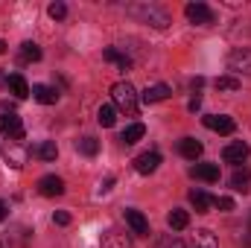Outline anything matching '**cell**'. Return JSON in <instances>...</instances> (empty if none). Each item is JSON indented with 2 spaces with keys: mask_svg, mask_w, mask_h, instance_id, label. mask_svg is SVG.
I'll use <instances>...</instances> for the list:
<instances>
[{
  "mask_svg": "<svg viewBox=\"0 0 251 248\" xmlns=\"http://www.w3.org/2000/svg\"><path fill=\"white\" fill-rule=\"evenodd\" d=\"M111 105H114L117 111L128 114V117L137 114L140 97H137V91L131 88V82H117V85H111Z\"/></svg>",
  "mask_w": 251,
  "mask_h": 248,
  "instance_id": "6da1fadb",
  "label": "cell"
},
{
  "mask_svg": "<svg viewBox=\"0 0 251 248\" xmlns=\"http://www.w3.org/2000/svg\"><path fill=\"white\" fill-rule=\"evenodd\" d=\"M128 15L143 21V24H149V26H155V29H167L170 26V15L161 6H155V3H134V6H128Z\"/></svg>",
  "mask_w": 251,
  "mask_h": 248,
  "instance_id": "7a4b0ae2",
  "label": "cell"
},
{
  "mask_svg": "<svg viewBox=\"0 0 251 248\" xmlns=\"http://www.w3.org/2000/svg\"><path fill=\"white\" fill-rule=\"evenodd\" d=\"M228 70L231 73H243L251 76V47H237L228 53Z\"/></svg>",
  "mask_w": 251,
  "mask_h": 248,
  "instance_id": "3957f363",
  "label": "cell"
},
{
  "mask_svg": "<svg viewBox=\"0 0 251 248\" xmlns=\"http://www.w3.org/2000/svg\"><path fill=\"white\" fill-rule=\"evenodd\" d=\"M3 158H6L9 167L21 170V167L26 164V158H29V149H26L21 140H6V146H3Z\"/></svg>",
  "mask_w": 251,
  "mask_h": 248,
  "instance_id": "277c9868",
  "label": "cell"
},
{
  "mask_svg": "<svg viewBox=\"0 0 251 248\" xmlns=\"http://www.w3.org/2000/svg\"><path fill=\"white\" fill-rule=\"evenodd\" d=\"M184 15H187L190 24H199V26H210V24L216 21L213 9H210V6H204V3H199V0L184 6Z\"/></svg>",
  "mask_w": 251,
  "mask_h": 248,
  "instance_id": "5b68a950",
  "label": "cell"
},
{
  "mask_svg": "<svg viewBox=\"0 0 251 248\" xmlns=\"http://www.w3.org/2000/svg\"><path fill=\"white\" fill-rule=\"evenodd\" d=\"M0 131L6 134V140H24V123L12 111H0Z\"/></svg>",
  "mask_w": 251,
  "mask_h": 248,
  "instance_id": "8992f818",
  "label": "cell"
},
{
  "mask_svg": "<svg viewBox=\"0 0 251 248\" xmlns=\"http://www.w3.org/2000/svg\"><path fill=\"white\" fill-rule=\"evenodd\" d=\"M204 125L210 131H219V134H234V128H237V123L228 114H207L204 117Z\"/></svg>",
  "mask_w": 251,
  "mask_h": 248,
  "instance_id": "52a82bcc",
  "label": "cell"
},
{
  "mask_svg": "<svg viewBox=\"0 0 251 248\" xmlns=\"http://www.w3.org/2000/svg\"><path fill=\"white\" fill-rule=\"evenodd\" d=\"M249 143H243V140H234V143H228L225 149H222V158L228 161V164H243L246 158H249Z\"/></svg>",
  "mask_w": 251,
  "mask_h": 248,
  "instance_id": "ba28073f",
  "label": "cell"
},
{
  "mask_svg": "<svg viewBox=\"0 0 251 248\" xmlns=\"http://www.w3.org/2000/svg\"><path fill=\"white\" fill-rule=\"evenodd\" d=\"M158 164H161V155H158V152H143V155L134 158V170H137L140 175H152V173L158 170Z\"/></svg>",
  "mask_w": 251,
  "mask_h": 248,
  "instance_id": "9c48e42d",
  "label": "cell"
},
{
  "mask_svg": "<svg viewBox=\"0 0 251 248\" xmlns=\"http://www.w3.org/2000/svg\"><path fill=\"white\" fill-rule=\"evenodd\" d=\"M126 225L131 228V234H149V219L140 210H126Z\"/></svg>",
  "mask_w": 251,
  "mask_h": 248,
  "instance_id": "30bf717a",
  "label": "cell"
},
{
  "mask_svg": "<svg viewBox=\"0 0 251 248\" xmlns=\"http://www.w3.org/2000/svg\"><path fill=\"white\" fill-rule=\"evenodd\" d=\"M6 85H9V91L18 97V99H26L32 91H29V85H26V79L21 76V73H12V76H6Z\"/></svg>",
  "mask_w": 251,
  "mask_h": 248,
  "instance_id": "8fae6325",
  "label": "cell"
},
{
  "mask_svg": "<svg viewBox=\"0 0 251 248\" xmlns=\"http://www.w3.org/2000/svg\"><path fill=\"white\" fill-rule=\"evenodd\" d=\"M38 190H41V196H62L64 181L59 178V175H44V178L38 181Z\"/></svg>",
  "mask_w": 251,
  "mask_h": 248,
  "instance_id": "7c38bea8",
  "label": "cell"
},
{
  "mask_svg": "<svg viewBox=\"0 0 251 248\" xmlns=\"http://www.w3.org/2000/svg\"><path fill=\"white\" fill-rule=\"evenodd\" d=\"M170 94H173V91H170V85H164V82H161V85H149V88L143 91V97H140V99H143V102H164Z\"/></svg>",
  "mask_w": 251,
  "mask_h": 248,
  "instance_id": "4fadbf2b",
  "label": "cell"
},
{
  "mask_svg": "<svg viewBox=\"0 0 251 248\" xmlns=\"http://www.w3.org/2000/svg\"><path fill=\"white\" fill-rule=\"evenodd\" d=\"M32 99L41 102V105H53V102L59 99V91L50 88V85H35V88H32Z\"/></svg>",
  "mask_w": 251,
  "mask_h": 248,
  "instance_id": "5bb4252c",
  "label": "cell"
},
{
  "mask_svg": "<svg viewBox=\"0 0 251 248\" xmlns=\"http://www.w3.org/2000/svg\"><path fill=\"white\" fill-rule=\"evenodd\" d=\"M193 175H196L199 181L213 184V181H219V167H216V164H196V167H193Z\"/></svg>",
  "mask_w": 251,
  "mask_h": 248,
  "instance_id": "9a60e30c",
  "label": "cell"
},
{
  "mask_svg": "<svg viewBox=\"0 0 251 248\" xmlns=\"http://www.w3.org/2000/svg\"><path fill=\"white\" fill-rule=\"evenodd\" d=\"M190 204L196 207V213H207L213 207V196H207L204 190H193L190 193Z\"/></svg>",
  "mask_w": 251,
  "mask_h": 248,
  "instance_id": "2e32d148",
  "label": "cell"
},
{
  "mask_svg": "<svg viewBox=\"0 0 251 248\" xmlns=\"http://www.w3.org/2000/svg\"><path fill=\"white\" fill-rule=\"evenodd\" d=\"M201 149H204V146H201L196 137H181V143H178V152H181L187 161H196V158L201 155Z\"/></svg>",
  "mask_w": 251,
  "mask_h": 248,
  "instance_id": "e0dca14e",
  "label": "cell"
},
{
  "mask_svg": "<svg viewBox=\"0 0 251 248\" xmlns=\"http://www.w3.org/2000/svg\"><path fill=\"white\" fill-rule=\"evenodd\" d=\"M143 134H146V125H143V123H131V125H126V128H123L120 140H123L126 146H131V143H137Z\"/></svg>",
  "mask_w": 251,
  "mask_h": 248,
  "instance_id": "ac0fdd59",
  "label": "cell"
},
{
  "mask_svg": "<svg viewBox=\"0 0 251 248\" xmlns=\"http://www.w3.org/2000/svg\"><path fill=\"white\" fill-rule=\"evenodd\" d=\"M249 184H251V170H246V167L231 175V187H234L237 193H249Z\"/></svg>",
  "mask_w": 251,
  "mask_h": 248,
  "instance_id": "d6986e66",
  "label": "cell"
},
{
  "mask_svg": "<svg viewBox=\"0 0 251 248\" xmlns=\"http://www.w3.org/2000/svg\"><path fill=\"white\" fill-rule=\"evenodd\" d=\"M102 248H131V243L117 231H105L102 234Z\"/></svg>",
  "mask_w": 251,
  "mask_h": 248,
  "instance_id": "ffe728a7",
  "label": "cell"
},
{
  "mask_svg": "<svg viewBox=\"0 0 251 248\" xmlns=\"http://www.w3.org/2000/svg\"><path fill=\"white\" fill-rule=\"evenodd\" d=\"M102 56H105L108 62H114V64H117V67H120V70H128V67H131V59H128L126 53H120L117 47H108V50H105Z\"/></svg>",
  "mask_w": 251,
  "mask_h": 248,
  "instance_id": "44dd1931",
  "label": "cell"
},
{
  "mask_svg": "<svg viewBox=\"0 0 251 248\" xmlns=\"http://www.w3.org/2000/svg\"><path fill=\"white\" fill-rule=\"evenodd\" d=\"M167 222H170L173 231H184L190 225V216H187V210H173V213L167 216Z\"/></svg>",
  "mask_w": 251,
  "mask_h": 248,
  "instance_id": "7402d4cb",
  "label": "cell"
},
{
  "mask_svg": "<svg viewBox=\"0 0 251 248\" xmlns=\"http://www.w3.org/2000/svg\"><path fill=\"white\" fill-rule=\"evenodd\" d=\"M97 120H100V125H114L117 123V108L114 105H100V111H97Z\"/></svg>",
  "mask_w": 251,
  "mask_h": 248,
  "instance_id": "603a6c76",
  "label": "cell"
},
{
  "mask_svg": "<svg viewBox=\"0 0 251 248\" xmlns=\"http://www.w3.org/2000/svg\"><path fill=\"white\" fill-rule=\"evenodd\" d=\"M76 149H79L82 155H88V158H94V155L100 152V143H97L94 137H79V140H76Z\"/></svg>",
  "mask_w": 251,
  "mask_h": 248,
  "instance_id": "cb8c5ba5",
  "label": "cell"
},
{
  "mask_svg": "<svg viewBox=\"0 0 251 248\" xmlns=\"http://www.w3.org/2000/svg\"><path fill=\"white\" fill-rule=\"evenodd\" d=\"M35 155L41 158V161H56V155H59V149H56V143L53 140H44L38 149H35Z\"/></svg>",
  "mask_w": 251,
  "mask_h": 248,
  "instance_id": "d4e9b609",
  "label": "cell"
},
{
  "mask_svg": "<svg viewBox=\"0 0 251 248\" xmlns=\"http://www.w3.org/2000/svg\"><path fill=\"white\" fill-rule=\"evenodd\" d=\"M21 56H24L26 62H38V59H41V47H38L35 41H26V44L21 47Z\"/></svg>",
  "mask_w": 251,
  "mask_h": 248,
  "instance_id": "484cf974",
  "label": "cell"
},
{
  "mask_svg": "<svg viewBox=\"0 0 251 248\" xmlns=\"http://www.w3.org/2000/svg\"><path fill=\"white\" fill-rule=\"evenodd\" d=\"M213 85H216V91H240V79L237 76H219Z\"/></svg>",
  "mask_w": 251,
  "mask_h": 248,
  "instance_id": "4316f807",
  "label": "cell"
},
{
  "mask_svg": "<svg viewBox=\"0 0 251 248\" xmlns=\"http://www.w3.org/2000/svg\"><path fill=\"white\" fill-rule=\"evenodd\" d=\"M155 248H187V246H184L176 234H167V237H161V240H158V246H155Z\"/></svg>",
  "mask_w": 251,
  "mask_h": 248,
  "instance_id": "83f0119b",
  "label": "cell"
},
{
  "mask_svg": "<svg viewBox=\"0 0 251 248\" xmlns=\"http://www.w3.org/2000/svg\"><path fill=\"white\" fill-rule=\"evenodd\" d=\"M47 12H50V18L62 21L64 15H67V6H64V3H50V9H47Z\"/></svg>",
  "mask_w": 251,
  "mask_h": 248,
  "instance_id": "f1b7e54d",
  "label": "cell"
},
{
  "mask_svg": "<svg viewBox=\"0 0 251 248\" xmlns=\"http://www.w3.org/2000/svg\"><path fill=\"white\" fill-rule=\"evenodd\" d=\"M196 240L201 243V248H216V240L210 237V231H199V234H196Z\"/></svg>",
  "mask_w": 251,
  "mask_h": 248,
  "instance_id": "f546056e",
  "label": "cell"
},
{
  "mask_svg": "<svg viewBox=\"0 0 251 248\" xmlns=\"http://www.w3.org/2000/svg\"><path fill=\"white\" fill-rule=\"evenodd\" d=\"M213 204H216L219 210H234V198H228V196H219V198H213Z\"/></svg>",
  "mask_w": 251,
  "mask_h": 248,
  "instance_id": "4dcf8cb0",
  "label": "cell"
},
{
  "mask_svg": "<svg viewBox=\"0 0 251 248\" xmlns=\"http://www.w3.org/2000/svg\"><path fill=\"white\" fill-rule=\"evenodd\" d=\"M53 222H56V225H70V213L56 210V213H53Z\"/></svg>",
  "mask_w": 251,
  "mask_h": 248,
  "instance_id": "1f68e13d",
  "label": "cell"
},
{
  "mask_svg": "<svg viewBox=\"0 0 251 248\" xmlns=\"http://www.w3.org/2000/svg\"><path fill=\"white\" fill-rule=\"evenodd\" d=\"M6 216H9V204H6V201H3V198H0V222H3V219H6Z\"/></svg>",
  "mask_w": 251,
  "mask_h": 248,
  "instance_id": "d6a6232c",
  "label": "cell"
},
{
  "mask_svg": "<svg viewBox=\"0 0 251 248\" xmlns=\"http://www.w3.org/2000/svg\"><path fill=\"white\" fill-rule=\"evenodd\" d=\"M199 108H201V99H199V97H193V99H190V111H199Z\"/></svg>",
  "mask_w": 251,
  "mask_h": 248,
  "instance_id": "836d02e7",
  "label": "cell"
},
{
  "mask_svg": "<svg viewBox=\"0 0 251 248\" xmlns=\"http://www.w3.org/2000/svg\"><path fill=\"white\" fill-rule=\"evenodd\" d=\"M0 53H6V41H0Z\"/></svg>",
  "mask_w": 251,
  "mask_h": 248,
  "instance_id": "e575fe53",
  "label": "cell"
},
{
  "mask_svg": "<svg viewBox=\"0 0 251 248\" xmlns=\"http://www.w3.org/2000/svg\"><path fill=\"white\" fill-rule=\"evenodd\" d=\"M0 248H3V246H0Z\"/></svg>",
  "mask_w": 251,
  "mask_h": 248,
  "instance_id": "d590c367",
  "label": "cell"
}]
</instances>
